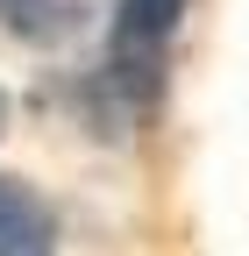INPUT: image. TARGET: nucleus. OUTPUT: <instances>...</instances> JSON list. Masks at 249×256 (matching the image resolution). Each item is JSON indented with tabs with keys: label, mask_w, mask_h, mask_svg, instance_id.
Wrapping results in <instances>:
<instances>
[{
	"label": "nucleus",
	"mask_w": 249,
	"mask_h": 256,
	"mask_svg": "<svg viewBox=\"0 0 249 256\" xmlns=\"http://www.w3.org/2000/svg\"><path fill=\"white\" fill-rule=\"evenodd\" d=\"M185 22V0H114L107 22V86L121 92L128 114H150L164 100V64H171V36Z\"/></svg>",
	"instance_id": "1"
},
{
	"label": "nucleus",
	"mask_w": 249,
	"mask_h": 256,
	"mask_svg": "<svg viewBox=\"0 0 249 256\" xmlns=\"http://www.w3.org/2000/svg\"><path fill=\"white\" fill-rule=\"evenodd\" d=\"M0 256H57V214L28 178L0 171Z\"/></svg>",
	"instance_id": "2"
},
{
	"label": "nucleus",
	"mask_w": 249,
	"mask_h": 256,
	"mask_svg": "<svg viewBox=\"0 0 249 256\" xmlns=\"http://www.w3.org/2000/svg\"><path fill=\"white\" fill-rule=\"evenodd\" d=\"M43 8H50V0H0V22H8V28H36Z\"/></svg>",
	"instance_id": "3"
},
{
	"label": "nucleus",
	"mask_w": 249,
	"mask_h": 256,
	"mask_svg": "<svg viewBox=\"0 0 249 256\" xmlns=\"http://www.w3.org/2000/svg\"><path fill=\"white\" fill-rule=\"evenodd\" d=\"M0 121H8V92H0Z\"/></svg>",
	"instance_id": "4"
}]
</instances>
